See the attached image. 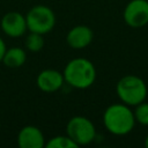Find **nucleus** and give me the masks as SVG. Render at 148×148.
Here are the masks:
<instances>
[{"instance_id":"nucleus-7","label":"nucleus","mask_w":148,"mask_h":148,"mask_svg":"<svg viewBox=\"0 0 148 148\" xmlns=\"http://www.w3.org/2000/svg\"><path fill=\"white\" fill-rule=\"evenodd\" d=\"M0 27L3 34L12 38L21 37L28 30L25 16H23L18 12L6 13L0 21Z\"/></svg>"},{"instance_id":"nucleus-8","label":"nucleus","mask_w":148,"mask_h":148,"mask_svg":"<svg viewBox=\"0 0 148 148\" xmlns=\"http://www.w3.org/2000/svg\"><path fill=\"white\" fill-rule=\"evenodd\" d=\"M64 74L52 68L43 69L36 77V84L38 89L44 92H56L64 86Z\"/></svg>"},{"instance_id":"nucleus-10","label":"nucleus","mask_w":148,"mask_h":148,"mask_svg":"<svg viewBox=\"0 0 148 148\" xmlns=\"http://www.w3.org/2000/svg\"><path fill=\"white\" fill-rule=\"evenodd\" d=\"M94 39V32L88 25L79 24L73 27L66 36V42L74 50H82L90 45Z\"/></svg>"},{"instance_id":"nucleus-3","label":"nucleus","mask_w":148,"mask_h":148,"mask_svg":"<svg viewBox=\"0 0 148 148\" xmlns=\"http://www.w3.org/2000/svg\"><path fill=\"white\" fill-rule=\"evenodd\" d=\"M116 92L121 103L128 106H135L146 101L148 89L146 82L140 76L128 74L117 82Z\"/></svg>"},{"instance_id":"nucleus-13","label":"nucleus","mask_w":148,"mask_h":148,"mask_svg":"<svg viewBox=\"0 0 148 148\" xmlns=\"http://www.w3.org/2000/svg\"><path fill=\"white\" fill-rule=\"evenodd\" d=\"M44 35L37 34V32H31L25 37L24 45L30 52H39L45 44V39L43 37Z\"/></svg>"},{"instance_id":"nucleus-4","label":"nucleus","mask_w":148,"mask_h":148,"mask_svg":"<svg viewBox=\"0 0 148 148\" xmlns=\"http://www.w3.org/2000/svg\"><path fill=\"white\" fill-rule=\"evenodd\" d=\"M28 30L40 35L49 34L56 25L54 12L45 5H36L31 7L25 15Z\"/></svg>"},{"instance_id":"nucleus-2","label":"nucleus","mask_w":148,"mask_h":148,"mask_svg":"<svg viewBox=\"0 0 148 148\" xmlns=\"http://www.w3.org/2000/svg\"><path fill=\"white\" fill-rule=\"evenodd\" d=\"M64 79L67 84L75 89H87L96 80L95 65L86 58H74L64 68Z\"/></svg>"},{"instance_id":"nucleus-9","label":"nucleus","mask_w":148,"mask_h":148,"mask_svg":"<svg viewBox=\"0 0 148 148\" xmlns=\"http://www.w3.org/2000/svg\"><path fill=\"white\" fill-rule=\"evenodd\" d=\"M17 145L21 148H43L45 146V138L37 126L25 125L17 134Z\"/></svg>"},{"instance_id":"nucleus-14","label":"nucleus","mask_w":148,"mask_h":148,"mask_svg":"<svg viewBox=\"0 0 148 148\" xmlns=\"http://www.w3.org/2000/svg\"><path fill=\"white\" fill-rule=\"evenodd\" d=\"M133 113L136 123L143 126H148V103L147 102L143 101L138 105H135Z\"/></svg>"},{"instance_id":"nucleus-12","label":"nucleus","mask_w":148,"mask_h":148,"mask_svg":"<svg viewBox=\"0 0 148 148\" xmlns=\"http://www.w3.org/2000/svg\"><path fill=\"white\" fill-rule=\"evenodd\" d=\"M47 148H79V146L66 134V135H56L45 142Z\"/></svg>"},{"instance_id":"nucleus-17","label":"nucleus","mask_w":148,"mask_h":148,"mask_svg":"<svg viewBox=\"0 0 148 148\" xmlns=\"http://www.w3.org/2000/svg\"><path fill=\"white\" fill-rule=\"evenodd\" d=\"M0 126H1V125H0Z\"/></svg>"},{"instance_id":"nucleus-16","label":"nucleus","mask_w":148,"mask_h":148,"mask_svg":"<svg viewBox=\"0 0 148 148\" xmlns=\"http://www.w3.org/2000/svg\"><path fill=\"white\" fill-rule=\"evenodd\" d=\"M145 146L148 148V134H147V136H146V139H145Z\"/></svg>"},{"instance_id":"nucleus-11","label":"nucleus","mask_w":148,"mask_h":148,"mask_svg":"<svg viewBox=\"0 0 148 148\" xmlns=\"http://www.w3.org/2000/svg\"><path fill=\"white\" fill-rule=\"evenodd\" d=\"M25 61H27V53L22 47L18 46L7 49L2 58L3 65L9 68H18L23 66Z\"/></svg>"},{"instance_id":"nucleus-5","label":"nucleus","mask_w":148,"mask_h":148,"mask_svg":"<svg viewBox=\"0 0 148 148\" xmlns=\"http://www.w3.org/2000/svg\"><path fill=\"white\" fill-rule=\"evenodd\" d=\"M66 134L79 147L87 146L95 140L96 128L89 118L83 116H74L66 125Z\"/></svg>"},{"instance_id":"nucleus-6","label":"nucleus","mask_w":148,"mask_h":148,"mask_svg":"<svg viewBox=\"0 0 148 148\" xmlns=\"http://www.w3.org/2000/svg\"><path fill=\"white\" fill-rule=\"evenodd\" d=\"M123 17L125 23L134 29L142 28L148 24V1L131 0L124 8Z\"/></svg>"},{"instance_id":"nucleus-15","label":"nucleus","mask_w":148,"mask_h":148,"mask_svg":"<svg viewBox=\"0 0 148 148\" xmlns=\"http://www.w3.org/2000/svg\"><path fill=\"white\" fill-rule=\"evenodd\" d=\"M6 50H7L6 43H5V40L0 37V61H2V58H3V56H5Z\"/></svg>"},{"instance_id":"nucleus-18","label":"nucleus","mask_w":148,"mask_h":148,"mask_svg":"<svg viewBox=\"0 0 148 148\" xmlns=\"http://www.w3.org/2000/svg\"><path fill=\"white\" fill-rule=\"evenodd\" d=\"M147 1H148V0H147Z\"/></svg>"},{"instance_id":"nucleus-1","label":"nucleus","mask_w":148,"mask_h":148,"mask_svg":"<svg viewBox=\"0 0 148 148\" xmlns=\"http://www.w3.org/2000/svg\"><path fill=\"white\" fill-rule=\"evenodd\" d=\"M135 123L133 111L124 103L111 104L103 113L104 127L113 135L121 136L131 133L135 126Z\"/></svg>"}]
</instances>
